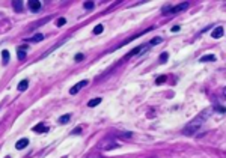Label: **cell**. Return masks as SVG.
<instances>
[{
    "label": "cell",
    "mask_w": 226,
    "mask_h": 158,
    "mask_svg": "<svg viewBox=\"0 0 226 158\" xmlns=\"http://www.w3.org/2000/svg\"><path fill=\"white\" fill-rule=\"evenodd\" d=\"M87 84H89V80H83V81H80V83H77L76 86H72V87L70 89V93H71V95L78 93V91H80V89H83V87H86Z\"/></svg>",
    "instance_id": "cell-1"
},
{
    "label": "cell",
    "mask_w": 226,
    "mask_h": 158,
    "mask_svg": "<svg viewBox=\"0 0 226 158\" xmlns=\"http://www.w3.org/2000/svg\"><path fill=\"white\" fill-rule=\"evenodd\" d=\"M29 9L32 11V12H39L41 9H42V3L38 2V0H30V2L27 3Z\"/></svg>",
    "instance_id": "cell-2"
},
{
    "label": "cell",
    "mask_w": 226,
    "mask_h": 158,
    "mask_svg": "<svg viewBox=\"0 0 226 158\" xmlns=\"http://www.w3.org/2000/svg\"><path fill=\"white\" fill-rule=\"evenodd\" d=\"M223 30H225V29L222 27V26H220V27H215V29L213 30L211 36H213L214 39H219V38H222V36H223Z\"/></svg>",
    "instance_id": "cell-3"
},
{
    "label": "cell",
    "mask_w": 226,
    "mask_h": 158,
    "mask_svg": "<svg viewBox=\"0 0 226 158\" xmlns=\"http://www.w3.org/2000/svg\"><path fill=\"white\" fill-rule=\"evenodd\" d=\"M27 145H29V140H27V139H20V140L17 141V145H15V147H17L18 151H21V149H24Z\"/></svg>",
    "instance_id": "cell-4"
},
{
    "label": "cell",
    "mask_w": 226,
    "mask_h": 158,
    "mask_svg": "<svg viewBox=\"0 0 226 158\" xmlns=\"http://www.w3.org/2000/svg\"><path fill=\"white\" fill-rule=\"evenodd\" d=\"M33 131H35V133H47L48 128H47L44 124H39V125H36L35 128H33Z\"/></svg>",
    "instance_id": "cell-5"
},
{
    "label": "cell",
    "mask_w": 226,
    "mask_h": 158,
    "mask_svg": "<svg viewBox=\"0 0 226 158\" xmlns=\"http://www.w3.org/2000/svg\"><path fill=\"white\" fill-rule=\"evenodd\" d=\"M27 86H29V81H27V80H21V81L18 83L17 89H18V91H26V89H27Z\"/></svg>",
    "instance_id": "cell-6"
},
{
    "label": "cell",
    "mask_w": 226,
    "mask_h": 158,
    "mask_svg": "<svg viewBox=\"0 0 226 158\" xmlns=\"http://www.w3.org/2000/svg\"><path fill=\"white\" fill-rule=\"evenodd\" d=\"M187 6H188V3H181V5H178L176 8H173V14H175V12H180V11H184Z\"/></svg>",
    "instance_id": "cell-7"
},
{
    "label": "cell",
    "mask_w": 226,
    "mask_h": 158,
    "mask_svg": "<svg viewBox=\"0 0 226 158\" xmlns=\"http://www.w3.org/2000/svg\"><path fill=\"white\" fill-rule=\"evenodd\" d=\"M99 102H101V98H93V99H91V101L87 102V105L89 107H95V105H98Z\"/></svg>",
    "instance_id": "cell-8"
},
{
    "label": "cell",
    "mask_w": 226,
    "mask_h": 158,
    "mask_svg": "<svg viewBox=\"0 0 226 158\" xmlns=\"http://www.w3.org/2000/svg\"><path fill=\"white\" fill-rule=\"evenodd\" d=\"M70 119H71V114H64L62 118H59V124H66L70 122Z\"/></svg>",
    "instance_id": "cell-9"
},
{
    "label": "cell",
    "mask_w": 226,
    "mask_h": 158,
    "mask_svg": "<svg viewBox=\"0 0 226 158\" xmlns=\"http://www.w3.org/2000/svg\"><path fill=\"white\" fill-rule=\"evenodd\" d=\"M42 38H44V36L41 35V33H36V35L33 36V38H29V39H27V42H36V41H41Z\"/></svg>",
    "instance_id": "cell-10"
},
{
    "label": "cell",
    "mask_w": 226,
    "mask_h": 158,
    "mask_svg": "<svg viewBox=\"0 0 226 158\" xmlns=\"http://www.w3.org/2000/svg\"><path fill=\"white\" fill-rule=\"evenodd\" d=\"M24 57H26V47H21V48L18 50V59L23 60Z\"/></svg>",
    "instance_id": "cell-11"
},
{
    "label": "cell",
    "mask_w": 226,
    "mask_h": 158,
    "mask_svg": "<svg viewBox=\"0 0 226 158\" xmlns=\"http://www.w3.org/2000/svg\"><path fill=\"white\" fill-rule=\"evenodd\" d=\"M103 30H104L103 24H98V26H95V29H93V33H95V35H99V33H103Z\"/></svg>",
    "instance_id": "cell-12"
},
{
    "label": "cell",
    "mask_w": 226,
    "mask_h": 158,
    "mask_svg": "<svg viewBox=\"0 0 226 158\" xmlns=\"http://www.w3.org/2000/svg\"><path fill=\"white\" fill-rule=\"evenodd\" d=\"M2 56H3V63L6 65V63L9 62V51H8V50H5V51L2 53Z\"/></svg>",
    "instance_id": "cell-13"
},
{
    "label": "cell",
    "mask_w": 226,
    "mask_h": 158,
    "mask_svg": "<svg viewBox=\"0 0 226 158\" xmlns=\"http://www.w3.org/2000/svg\"><path fill=\"white\" fill-rule=\"evenodd\" d=\"M65 23H66V20H65L64 17H62V18H57V21H56V26H57V27H62V26H64Z\"/></svg>",
    "instance_id": "cell-14"
},
{
    "label": "cell",
    "mask_w": 226,
    "mask_h": 158,
    "mask_svg": "<svg viewBox=\"0 0 226 158\" xmlns=\"http://www.w3.org/2000/svg\"><path fill=\"white\" fill-rule=\"evenodd\" d=\"M207 60H215V56L214 54H208V56H205V57L201 59V62H207Z\"/></svg>",
    "instance_id": "cell-15"
},
{
    "label": "cell",
    "mask_w": 226,
    "mask_h": 158,
    "mask_svg": "<svg viewBox=\"0 0 226 158\" xmlns=\"http://www.w3.org/2000/svg\"><path fill=\"white\" fill-rule=\"evenodd\" d=\"M167 59H169V54H167V53H163L161 57H160V63H166Z\"/></svg>",
    "instance_id": "cell-16"
},
{
    "label": "cell",
    "mask_w": 226,
    "mask_h": 158,
    "mask_svg": "<svg viewBox=\"0 0 226 158\" xmlns=\"http://www.w3.org/2000/svg\"><path fill=\"white\" fill-rule=\"evenodd\" d=\"M158 42H161V38H160V36H155V38L149 42V45H157Z\"/></svg>",
    "instance_id": "cell-17"
},
{
    "label": "cell",
    "mask_w": 226,
    "mask_h": 158,
    "mask_svg": "<svg viewBox=\"0 0 226 158\" xmlns=\"http://www.w3.org/2000/svg\"><path fill=\"white\" fill-rule=\"evenodd\" d=\"M21 6H23V3H21V2H14V9H17L18 12L21 11Z\"/></svg>",
    "instance_id": "cell-18"
},
{
    "label": "cell",
    "mask_w": 226,
    "mask_h": 158,
    "mask_svg": "<svg viewBox=\"0 0 226 158\" xmlns=\"http://www.w3.org/2000/svg\"><path fill=\"white\" fill-rule=\"evenodd\" d=\"M164 80H166V75H161V77L157 78V81H155V83H157V84H161V83H164Z\"/></svg>",
    "instance_id": "cell-19"
},
{
    "label": "cell",
    "mask_w": 226,
    "mask_h": 158,
    "mask_svg": "<svg viewBox=\"0 0 226 158\" xmlns=\"http://www.w3.org/2000/svg\"><path fill=\"white\" fill-rule=\"evenodd\" d=\"M85 8H86V9H92V8H93V3H92V2H86V3H85Z\"/></svg>",
    "instance_id": "cell-20"
},
{
    "label": "cell",
    "mask_w": 226,
    "mask_h": 158,
    "mask_svg": "<svg viewBox=\"0 0 226 158\" xmlns=\"http://www.w3.org/2000/svg\"><path fill=\"white\" fill-rule=\"evenodd\" d=\"M76 60H77V62H80V60H83V54H82V53H78V54L76 56Z\"/></svg>",
    "instance_id": "cell-21"
},
{
    "label": "cell",
    "mask_w": 226,
    "mask_h": 158,
    "mask_svg": "<svg viewBox=\"0 0 226 158\" xmlns=\"http://www.w3.org/2000/svg\"><path fill=\"white\" fill-rule=\"evenodd\" d=\"M178 30H180V26H173L172 27V32H178Z\"/></svg>",
    "instance_id": "cell-22"
},
{
    "label": "cell",
    "mask_w": 226,
    "mask_h": 158,
    "mask_svg": "<svg viewBox=\"0 0 226 158\" xmlns=\"http://www.w3.org/2000/svg\"><path fill=\"white\" fill-rule=\"evenodd\" d=\"M6 158H11V157H6Z\"/></svg>",
    "instance_id": "cell-23"
}]
</instances>
